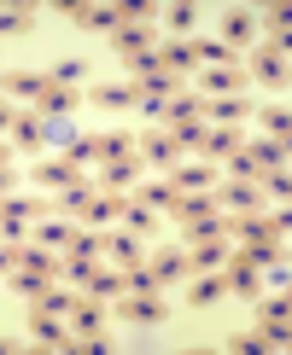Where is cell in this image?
Masks as SVG:
<instances>
[{
    "mask_svg": "<svg viewBox=\"0 0 292 355\" xmlns=\"http://www.w3.org/2000/svg\"><path fill=\"white\" fill-rule=\"evenodd\" d=\"M117 320H135V327H164V320H175V309L164 291H123V297H111Z\"/></svg>",
    "mask_w": 292,
    "mask_h": 355,
    "instance_id": "obj_1",
    "label": "cell"
},
{
    "mask_svg": "<svg viewBox=\"0 0 292 355\" xmlns=\"http://www.w3.org/2000/svg\"><path fill=\"white\" fill-rule=\"evenodd\" d=\"M135 157H140V164L146 169H158V175H170L175 164H181V146H175V135H170V128L164 123H158V128H140V135H135Z\"/></svg>",
    "mask_w": 292,
    "mask_h": 355,
    "instance_id": "obj_2",
    "label": "cell"
},
{
    "mask_svg": "<svg viewBox=\"0 0 292 355\" xmlns=\"http://www.w3.org/2000/svg\"><path fill=\"white\" fill-rule=\"evenodd\" d=\"M193 87L204 99H216V94H245L252 82H245V64H199L193 70Z\"/></svg>",
    "mask_w": 292,
    "mask_h": 355,
    "instance_id": "obj_3",
    "label": "cell"
},
{
    "mask_svg": "<svg viewBox=\"0 0 292 355\" xmlns=\"http://www.w3.org/2000/svg\"><path fill=\"white\" fill-rule=\"evenodd\" d=\"M216 274H222V291H228V297H240V303H257V297H263V274H257L245 257H234V250H228V262H222Z\"/></svg>",
    "mask_w": 292,
    "mask_h": 355,
    "instance_id": "obj_4",
    "label": "cell"
},
{
    "mask_svg": "<svg viewBox=\"0 0 292 355\" xmlns=\"http://www.w3.org/2000/svg\"><path fill=\"white\" fill-rule=\"evenodd\" d=\"M65 18L82 29V35H111L117 24H123V12L111 6V0H82V6H65Z\"/></svg>",
    "mask_w": 292,
    "mask_h": 355,
    "instance_id": "obj_5",
    "label": "cell"
},
{
    "mask_svg": "<svg viewBox=\"0 0 292 355\" xmlns=\"http://www.w3.org/2000/svg\"><path fill=\"white\" fill-rule=\"evenodd\" d=\"M245 116H257V99L252 94H216V99H204V123H211V128H240Z\"/></svg>",
    "mask_w": 292,
    "mask_h": 355,
    "instance_id": "obj_6",
    "label": "cell"
},
{
    "mask_svg": "<svg viewBox=\"0 0 292 355\" xmlns=\"http://www.w3.org/2000/svg\"><path fill=\"white\" fill-rule=\"evenodd\" d=\"M245 82H257V87H286V53L269 47V41H257V47H252V64H245Z\"/></svg>",
    "mask_w": 292,
    "mask_h": 355,
    "instance_id": "obj_7",
    "label": "cell"
},
{
    "mask_svg": "<svg viewBox=\"0 0 292 355\" xmlns=\"http://www.w3.org/2000/svg\"><path fill=\"white\" fill-rule=\"evenodd\" d=\"M29 181H35L41 192H65V187H82V181H88V169H82V164H70V157H41V164L29 169Z\"/></svg>",
    "mask_w": 292,
    "mask_h": 355,
    "instance_id": "obj_8",
    "label": "cell"
},
{
    "mask_svg": "<svg viewBox=\"0 0 292 355\" xmlns=\"http://www.w3.org/2000/svg\"><path fill=\"white\" fill-rule=\"evenodd\" d=\"M211 204L228 216H245V210H263V187L257 181H216L211 187Z\"/></svg>",
    "mask_w": 292,
    "mask_h": 355,
    "instance_id": "obj_9",
    "label": "cell"
},
{
    "mask_svg": "<svg viewBox=\"0 0 292 355\" xmlns=\"http://www.w3.org/2000/svg\"><path fill=\"white\" fill-rule=\"evenodd\" d=\"M222 349L234 355H275V349H286V332H263V327H234L222 338Z\"/></svg>",
    "mask_w": 292,
    "mask_h": 355,
    "instance_id": "obj_10",
    "label": "cell"
},
{
    "mask_svg": "<svg viewBox=\"0 0 292 355\" xmlns=\"http://www.w3.org/2000/svg\"><path fill=\"white\" fill-rule=\"evenodd\" d=\"M158 24H117L111 29V53L117 58H135V53H158Z\"/></svg>",
    "mask_w": 292,
    "mask_h": 355,
    "instance_id": "obj_11",
    "label": "cell"
},
{
    "mask_svg": "<svg viewBox=\"0 0 292 355\" xmlns=\"http://www.w3.org/2000/svg\"><path fill=\"white\" fill-rule=\"evenodd\" d=\"M164 181H170L175 192H211L216 181H222V169H216V164H204V157H193V164L181 157V164H175V169L164 175Z\"/></svg>",
    "mask_w": 292,
    "mask_h": 355,
    "instance_id": "obj_12",
    "label": "cell"
},
{
    "mask_svg": "<svg viewBox=\"0 0 292 355\" xmlns=\"http://www.w3.org/2000/svg\"><path fill=\"white\" fill-rule=\"evenodd\" d=\"M82 99H88L94 111H106V116L135 111V87H129V82H94V87H82Z\"/></svg>",
    "mask_w": 292,
    "mask_h": 355,
    "instance_id": "obj_13",
    "label": "cell"
},
{
    "mask_svg": "<svg viewBox=\"0 0 292 355\" xmlns=\"http://www.w3.org/2000/svg\"><path fill=\"white\" fill-rule=\"evenodd\" d=\"M216 41L234 47V53H240V47H257V12H252V6H228V12H222V35H216Z\"/></svg>",
    "mask_w": 292,
    "mask_h": 355,
    "instance_id": "obj_14",
    "label": "cell"
},
{
    "mask_svg": "<svg viewBox=\"0 0 292 355\" xmlns=\"http://www.w3.org/2000/svg\"><path fill=\"white\" fill-rule=\"evenodd\" d=\"M240 146H245L240 128H211V123H204V128H199V140H193V152L204 157V164H222V157H228V152H240Z\"/></svg>",
    "mask_w": 292,
    "mask_h": 355,
    "instance_id": "obj_15",
    "label": "cell"
},
{
    "mask_svg": "<svg viewBox=\"0 0 292 355\" xmlns=\"http://www.w3.org/2000/svg\"><path fill=\"white\" fill-rule=\"evenodd\" d=\"M41 87H47V76L41 70H0V99H12V105H35L41 99Z\"/></svg>",
    "mask_w": 292,
    "mask_h": 355,
    "instance_id": "obj_16",
    "label": "cell"
},
{
    "mask_svg": "<svg viewBox=\"0 0 292 355\" xmlns=\"http://www.w3.org/2000/svg\"><path fill=\"white\" fill-rule=\"evenodd\" d=\"M140 157H117V164H94V187L99 192H129V187H135L140 181Z\"/></svg>",
    "mask_w": 292,
    "mask_h": 355,
    "instance_id": "obj_17",
    "label": "cell"
},
{
    "mask_svg": "<svg viewBox=\"0 0 292 355\" xmlns=\"http://www.w3.org/2000/svg\"><path fill=\"white\" fill-rule=\"evenodd\" d=\"M12 152H41L47 146V116H35V111H18L12 116Z\"/></svg>",
    "mask_w": 292,
    "mask_h": 355,
    "instance_id": "obj_18",
    "label": "cell"
},
{
    "mask_svg": "<svg viewBox=\"0 0 292 355\" xmlns=\"http://www.w3.org/2000/svg\"><path fill=\"white\" fill-rule=\"evenodd\" d=\"M216 204H211V192H175L170 198V210H164V221L170 227H187V221H204Z\"/></svg>",
    "mask_w": 292,
    "mask_h": 355,
    "instance_id": "obj_19",
    "label": "cell"
},
{
    "mask_svg": "<svg viewBox=\"0 0 292 355\" xmlns=\"http://www.w3.org/2000/svg\"><path fill=\"white\" fill-rule=\"evenodd\" d=\"M29 344H35V349H65V344H70V327H65L58 315L29 309Z\"/></svg>",
    "mask_w": 292,
    "mask_h": 355,
    "instance_id": "obj_20",
    "label": "cell"
},
{
    "mask_svg": "<svg viewBox=\"0 0 292 355\" xmlns=\"http://www.w3.org/2000/svg\"><path fill=\"white\" fill-rule=\"evenodd\" d=\"M187 309H222L228 291H222V274H187Z\"/></svg>",
    "mask_w": 292,
    "mask_h": 355,
    "instance_id": "obj_21",
    "label": "cell"
},
{
    "mask_svg": "<svg viewBox=\"0 0 292 355\" xmlns=\"http://www.w3.org/2000/svg\"><path fill=\"white\" fill-rule=\"evenodd\" d=\"M88 105V99H82V87H41V99H35V105H29V111H35V116H70V111H82Z\"/></svg>",
    "mask_w": 292,
    "mask_h": 355,
    "instance_id": "obj_22",
    "label": "cell"
},
{
    "mask_svg": "<svg viewBox=\"0 0 292 355\" xmlns=\"http://www.w3.org/2000/svg\"><path fill=\"white\" fill-rule=\"evenodd\" d=\"M175 123H204V94L199 87H181V94L164 99V128H175Z\"/></svg>",
    "mask_w": 292,
    "mask_h": 355,
    "instance_id": "obj_23",
    "label": "cell"
},
{
    "mask_svg": "<svg viewBox=\"0 0 292 355\" xmlns=\"http://www.w3.org/2000/svg\"><path fill=\"white\" fill-rule=\"evenodd\" d=\"M158 64H164L170 76L193 82V70H199V58H193V41H158Z\"/></svg>",
    "mask_w": 292,
    "mask_h": 355,
    "instance_id": "obj_24",
    "label": "cell"
},
{
    "mask_svg": "<svg viewBox=\"0 0 292 355\" xmlns=\"http://www.w3.org/2000/svg\"><path fill=\"white\" fill-rule=\"evenodd\" d=\"M106 257H111V268H135V262H146V250H140V233H129V227L106 233Z\"/></svg>",
    "mask_w": 292,
    "mask_h": 355,
    "instance_id": "obj_25",
    "label": "cell"
},
{
    "mask_svg": "<svg viewBox=\"0 0 292 355\" xmlns=\"http://www.w3.org/2000/svg\"><path fill=\"white\" fill-rule=\"evenodd\" d=\"M146 268L158 274V286H175V279H187V250L181 245H164V250L146 257Z\"/></svg>",
    "mask_w": 292,
    "mask_h": 355,
    "instance_id": "obj_26",
    "label": "cell"
},
{
    "mask_svg": "<svg viewBox=\"0 0 292 355\" xmlns=\"http://www.w3.org/2000/svg\"><path fill=\"white\" fill-rule=\"evenodd\" d=\"M65 327L70 332H106V303L88 297V291H76V309L65 315Z\"/></svg>",
    "mask_w": 292,
    "mask_h": 355,
    "instance_id": "obj_27",
    "label": "cell"
},
{
    "mask_svg": "<svg viewBox=\"0 0 292 355\" xmlns=\"http://www.w3.org/2000/svg\"><path fill=\"white\" fill-rule=\"evenodd\" d=\"M94 140V164H117V157H135V135L129 128H106V135H88Z\"/></svg>",
    "mask_w": 292,
    "mask_h": 355,
    "instance_id": "obj_28",
    "label": "cell"
},
{
    "mask_svg": "<svg viewBox=\"0 0 292 355\" xmlns=\"http://www.w3.org/2000/svg\"><path fill=\"white\" fill-rule=\"evenodd\" d=\"M187 250V274H216L228 262V239H204V245H181Z\"/></svg>",
    "mask_w": 292,
    "mask_h": 355,
    "instance_id": "obj_29",
    "label": "cell"
},
{
    "mask_svg": "<svg viewBox=\"0 0 292 355\" xmlns=\"http://www.w3.org/2000/svg\"><path fill=\"white\" fill-rule=\"evenodd\" d=\"M129 192H94V204L82 210V227H117V210H123Z\"/></svg>",
    "mask_w": 292,
    "mask_h": 355,
    "instance_id": "obj_30",
    "label": "cell"
},
{
    "mask_svg": "<svg viewBox=\"0 0 292 355\" xmlns=\"http://www.w3.org/2000/svg\"><path fill=\"white\" fill-rule=\"evenodd\" d=\"M117 227H129V233H140V239H146V233L164 227V216L146 210V204H135V198H123V210H117Z\"/></svg>",
    "mask_w": 292,
    "mask_h": 355,
    "instance_id": "obj_31",
    "label": "cell"
},
{
    "mask_svg": "<svg viewBox=\"0 0 292 355\" xmlns=\"http://www.w3.org/2000/svg\"><path fill=\"white\" fill-rule=\"evenodd\" d=\"M257 29H263V41H269V47H281V53H286V41H292V18H286V6H263V12H257Z\"/></svg>",
    "mask_w": 292,
    "mask_h": 355,
    "instance_id": "obj_32",
    "label": "cell"
},
{
    "mask_svg": "<svg viewBox=\"0 0 292 355\" xmlns=\"http://www.w3.org/2000/svg\"><path fill=\"white\" fill-rule=\"evenodd\" d=\"M35 24H41L35 6H0V35L24 41V35H35Z\"/></svg>",
    "mask_w": 292,
    "mask_h": 355,
    "instance_id": "obj_33",
    "label": "cell"
},
{
    "mask_svg": "<svg viewBox=\"0 0 292 355\" xmlns=\"http://www.w3.org/2000/svg\"><path fill=\"white\" fill-rule=\"evenodd\" d=\"M252 315H257V327H263V332H286V315H292L286 291H281V297H257V303H252Z\"/></svg>",
    "mask_w": 292,
    "mask_h": 355,
    "instance_id": "obj_34",
    "label": "cell"
},
{
    "mask_svg": "<svg viewBox=\"0 0 292 355\" xmlns=\"http://www.w3.org/2000/svg\"><path fill=\"white\" fill-rule=\"evenodd\" d=\"M41 76H47L53 87H82V82H94V70H88L82 58H58V64H47Z\"/></svg>",
    "mask_w": 292,
    "mask_h": 355,
    "instance_id": "obj_35",
    "label": "cell"
},
{
    "mask_svg": "<svg viewBox=\"0 0 292 355\" xmlns=\"http://www.w3.org/2000/svg\"><path fill=\"white\" fill-rule=\"evenodd\" d=\"M181 239H187V245H204V239H228V216H222V210H211L204 221H187V227H181Z\"/></svg>",
    "mask_w": 292,
    "mask_h": 355,
    "instance_id": "obj_36",
    "label": "cell"
},
{
    "mask_svg": "<svg viewBox=\"0 0 292 355\" xmlns=\"http://www.w3.org/2000/svg\"><path fill=\"white\" fill-rule=\"evenodd\" d=\"M65 257H106V227H76L65 245Z\"/></svg>",
    "mask_w": 292,
    "mask_h": 355,
    "instance_id": "obj_37",
    "label": "cell"
},
{
    "mask_svg": "<svg viewBox=\"0 0 292 355\" xmlns=\"http://www.w3.org/2000/svg\"><path fill=\"white\" fill-rule=\"evenodd\" d=\"M245 152L257 157V169H286V140H245Z\"/></svg>",
    "mask_w": 292,
    "mask_h": 355,
    "instance_id": "obj_38",
    "label": "cell"
},
{
    "mask_svg": "<svg viewBox=\"0 0 292 355\" xmlns=\"http://www.w3.org/2000/svg\"><path fill=\"white\" fill-rule=\"evenodd\" d=\"M29 309H41V315H58V320H65L70 309H76V291H70V286H47V291H41V297L29 303Z\"/></svg>",
    "mask_w": 292,
    "mask_h": 355,
    "instance_id": "obj_39",
    "label": "cell"
},
{
    "mask_svg": "<svg viewBox=\"0 0 292 355\" xmlns=\"http://www.w3.org/2000/svg\"><path fill=\"white\" fill-rule=\"evenodd\" d=\"M6 286L18 291V297H29V303H35L47 286H58V279H47V274H29V268H12V274H6Z\"/></svg>",
    "mask_w": 292,
    "mask_h": 355,
    "instance_id": "obj_40",
    "label": "cell"
},
{
    "mask_svg": "<svg viewBox=\"0 0 292 355\" xmlns=\"http://www.w3.org/2000/svg\"><path fill=\"white\" fill-rule=\"evenodd\" d=\"M257 123H263V135H269V140H286L292 135V111L286 105H257Z\"/></svg>",
    "mask_w": 292,
    "mask_h": 355,
    "instance_id": "obj_41",
    "label": "cell"
},
{
    "mask_svg": "<svg viewBox=\"0 0 292 355\" xmlns=\"http://www.w3.org/2000/svg\"><path fill=\"white\" fill-rule=\"evenodd\" d=\"M158 24H170L175 35H193V24H199V6H193V0H181V6H164V12H158Z\"/></svg>",
    "mask_w": 292,
    "mask_h": 355,
    "instance_id": "obj_42",
    "label": "cell"
},
{
    "mask_svg": "<svg viewBox=\"0 0 292 355\" xmlns=\"http://www.w3.org/2000/svg\"><path fill=\"white\" fill-rule=\"evenodd\" d=\"M216 169H228V181H257V175H263V169H257V157L245 152V146H240V152H228Z\"/></svg>",
    "mask_w": 292,
    "mask_h": 355,
    "instance_id": "obj_43",
    "label": "cell"
},
{
    "mask_svg": "<svg viewBox=\"0 0 292 355\" xmlns=\"http://www.w3.org/2000/svg\"><path fill=\"white\" fill-rule=\"evenodd\" d=\"M170 198H175L170 181H140V192H135V204H146V210H158V216L170 210Z\"/></svg>",
    "mask_w": 292,
    "mask_h": 355,
    "instance_id": "obj_44",
    "label": "cell"
},
{
    "mask_svg": "<svg viewBox=\"0 0 292 355\" xmlns=\"http://www.w3.org/2000/svg\"><path fill=\"white\" fill-rule=\"evenodd\" d=\"M193 58L199 64H240V53L222 47V41H193Z\"/></svg>",
    "mask_w": 292,
    "mask_h": 355,
    "instance_id": "obj_45",
    "label": "cell"
},
{
    "mask_svg": "<svg viewBox=\"0 0 292 355\" xmlns=\"http://www.w3.org/2000/svg\"><path fill=\"white\" fill-rule=\"evenodd\" d=\"M257 187H263V198H281V204H286L292 175H286V169H263V175H257Z\"/></svg>",
    "mask_w": 292,
    "mask_h": 355,
    "instance_id": "obj_46",
    "label": "cell"
},
{
    "mask_svg": "<svg viewBox=\"0 0 292 355\" xmlns=\"http://www.w3.org/2000/svg\"><path fill=\"white\" fill-rule=\"evenodd\" d=\"M123 70H129V82H146L152 70H164V64H158V53H135V58H123Z\"/></svg>",
    "mask_w": 292,
    "mask_h": 355,
    "instance_id": "obj_47",
    "label": "cell"
},
{
    "mask_svg": "<svg viewBox=\"0 0 292 355\" xmlns=\"http://www.w3.org/2000/svg\"><path fill=\"white\" fill-rule=\"evenodd\" d=\"M12 268H18V245L0 239V274H12Z\"/></svg>",
    "mask_w": 292,
    "mask_h": 355,
    "instance_id": "obj_48",
    "label": "cell"
},
{
    "mask_svg": "<svg viewBox=\"0 0 292 355\" xmlns=\"http://www.w3.org/2000/svg\"><path fill=\"white\" fill-rule=\"evenodd\" d=\"M12 116H18V105H12V99H0V135H12Z\"/></svg>",
    "mask_w": 292,
    "mask_h": 355,
    "instance_id": "obj_49",
    "label": "cell"
},
{
    "mask_svg": "<svg viewBox=\"0 0 292 355\" xmlns=\"http://www.w3.org/2000/svg\"><path fill=\"white\" fill-rule=\"evenodd\" d=\"M6 192H18V175H12V164L0 169V198H6Z\"/></svg>",
    "mask_w": 292,
    "mask_h": 355,
    "instance_id": "obj_50",
    "label": "cell"
},
{
    "mask_svg": "<svg viewBox=\"0 0 292 355\" xmlns=\"http://www.w3.org/2000/svg\"><path fill=\"white\" fill-rule=\"evenodd\" d=\"M6 157H12V140H0V169H6Z\"/></svg>",
    "mask_w": 292,
    "mask_h": 355,
    "instance_id": "obj_51",
    "label": "cell"
}]
</instances>
